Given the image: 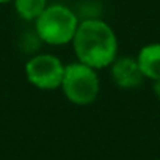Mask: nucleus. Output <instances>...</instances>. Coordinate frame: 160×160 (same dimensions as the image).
<instances>
[{"label": "nucleus", "mask_w": 160, "mask_h": 160, "mask_svg": "<svg viewBox=\"0 0 160 160\" xmlns=\"http://www.w3.org/2000/svg\"><path fill=\"white\" fill-rule=\"evenodd\" d=\"M152 87H154V93L160 98V80H158V82H154V85H152Z\"/></svg>", "instance_id": "6e6552de"}, {"label": "nucleus", "mask_w": 160, "mask_h": 160, "mask_svg": "<svg viewBox=\"0 0 160 160\" xmlns=\"http://www.w3.org/2000/svg\"><path fill=\"white\" fill-rule=\"evenodd\" d=\"M13 0H0V5H5V3H11Z\"/></svg>", "instance_id": "1a4fd4ad"}, {"label": "nucleus", "mask_w": 160, "mask_h": 160, "mask_svg": "<svg viewBox=\"0 0 160 160\" xmlns=\"http://www.w3.org/2000/svg\"><path fill=\"white\" fill-rule=\"evenodd\" d=\"M60 90L63 91L64 98L74 105L83 107L93 104L101 91L98 69L80 61L66 64Z\"/></svg>", "instance_id": "7ed1b4c3"}, {"label": "nucleus", "mask_w": 160, "mask_h": 160, "mask_svg": "<svg viewBox=\"0 0 160 160\" xmlns=\"http://www.w3.org/2000/svg\"><path fill=\"white\" fill-rule=\"evenodd\" d=\"M110 74L113 82L122 90H133L138 88L144 75L138 66L137 58L133 57H116V60L110 64Z\"/></svg>", "instance_id": "39448f33"}, {"label": "nucleus", "mask_w": 160, "mask_h": 160, "mask_svg": "<svg viewBox=\"0 0 160 160\" xmlns=\"http://www.w3.org/2000/svg\"><path fill=\"white\" fill-rule=\"evenodd\" d=\"M77 14L66 5L53 3L39 14L35 21L36 36L49 46H66L71 44L78 28Z\"/></svg>", "instance_id": "f03ea898"}, {"label": "nucleus", "mask_w": 160, "mask_h": 160, "mask_svg": "<svg viewBox=\"0 0 160 160\" xmlns=\"http://www.w3.org/2000/svg\"><path fill=\"white\" fill-rule=\"evenodd\" d=\"M71 44L77 61L98 71L110 68L118 57V36L115 30L98 18L80 21Z\"/></svg>", "instance_id": "f257e3e1"}, {"label": "nucleus", "mask_w": 160, "mask_h": 160, "mask_svg": "<svg viewBox=\"0 0 160 160\" xmlns=\"http://www.w3.org/2000/svg\"><path fill=\"white\" fill-rule=\"evenodd\" d=\"M138 66L144 75V78L151 82L160 80V42H151L143 46L137 53Z\"/></svg>", "instance_id": "423d86ee"}, {"label": "nucleus", "mask_w": 160, "mask_h": 160, "mask_svg": "<svg viewBox=\"0 0 160 160\" xmlns=\"http://www.w3.org/2000/svg\"><path fill=\"white\" fill-rule=\"evenodd\" d=\"M18 16L24 21H36L47 8V0H13Z\"/></svg>", "instance_id": "0eeeda50"}, {"label": "nucleus", "mask_w": 160, "mask_h": 160, "mask_svg": "<svg viewBox=\"0 0 160 160\" xmlns=\"http://www.w3.org/2000/svg\"><path fill=\"white\" fill-rule=\"evenodd\" d=\"M66 64L53 53H38L25 63L28 83L42 91H53L61 87Z\"/></svg>", "instance_id": "20e7f679"}]
</instances>
